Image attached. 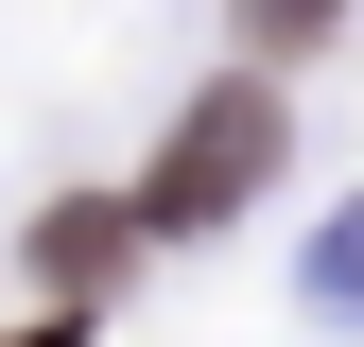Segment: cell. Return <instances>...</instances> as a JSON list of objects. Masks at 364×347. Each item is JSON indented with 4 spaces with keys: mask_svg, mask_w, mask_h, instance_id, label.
Returning <instances> with one entry per match:
<instances>
[{
    "mask_svg": "<svg viewBox=\"0 0 364 347\" xmlns=\"http://www.w3.org/2000/svg\"><path fill=\"white\" fill-rule=\"evenodd\" d=\"M122 260H139V208H53V226H35V278L53 295H105Z\"/></svg>",
    "mask_w": 364,
    "mask_h": 347,
    "instance_id": "7a4b0ae2",
    "label": "cell"
},
{
    "mask_svg": "<svg viewBox=\"0 0 364 347\" xmlns=\"http://www.w3.org/2000/svg\"><path fill=\"white\" fill-rule=\"evenodd\" d=\"M347 18V0H243V35H260V53H295V35H330Z\"/></svg>",
    "mask_w": 364,
    "mask_h": 347,
    "instance_id": "3957f363",
    "label": "cell"
},
{
    "mask_svg": "<svg viewBox=\"0 0 364 347\" xmlns=\"http://www.w3.org/2000/svg\"><path fill=\"white\" fill-rule=\"evenodd\" d=\"M260 174H278V87H208V105L173 122V156L139 174V226H225Z\"/></svg>",
    "mask_w": 364,
    "mask_h": 347,
    "instance_id": "6da1fadb",
    "label": "cell"
},
{
    "mask_svg": "<svg viewBox=\"0 0 364 347\" xmlns=\"http://www.w3.org/2000/svg\"><path fill=\"white\" fill-rule=\"evenodd\" d=\"M35 347H70V330H35Z\"/></svg>",
    "mask_w": 364,
    "mask_h": 347,
    "instance_id": "277c9868",
    "label": "cell"
}]
</instances>
